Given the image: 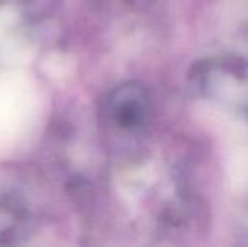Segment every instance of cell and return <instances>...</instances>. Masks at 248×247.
Returning <instances> with one entry per match:
<instances>
[{
  "instance_id": "6da1fadb",
  "label": "cell",
  "mask_w": 248,
  "mask_h": 247,
  "mask_svg": "<svg viewBox=\"0 0 248 247\" xmlns=\"http://www.w3.org/2000/svg\"><path fill=\"white\" fill-rule=\"evenodd\" d=\"M189 82L198 95L248 119V58L235 53L196 61Z\"/></svg>"
},
{
  "instance_id": "7a4b0ae2",
  "label": "cell",
  "mask_w": 248,
  "mask_h": 247,
  "mask_svg": "<svg viewBox=\"0 0 248 247\" xmlns=\"http://www.w3.org/2000/svg\"><path fill=\"white\" fill-rule=\"evenodd\" d=\"M107 114L111 124L120 131H142L149 124L152 114V102L147 88L137 82L117 85L107 99Z\"/></svg>"
},
{
  "instance_id": "3957f363",
  "label": "cell",
  "mask_w": 248,
  "mask_h": 247,
  "mask_svg": "<svg viewBox=\"0 0 248 247\" xmlns=\"http://www.w3.org/2000/svg\"><path fill=\"white\" fill-rule=\"evenodd\" d=\"M29 214L17 198H0V244L16 242L26 232Z\"/></svg>"
}]
</instances>
